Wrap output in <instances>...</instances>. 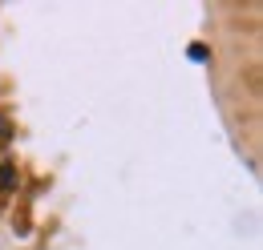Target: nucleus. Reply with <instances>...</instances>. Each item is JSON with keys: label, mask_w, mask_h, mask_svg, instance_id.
Instances as JSON below:
<instances>
[{"label": "nucleus", "mask_w": 263, "mask_h": 250, "mask_svg": "<svg viewBox=\"0 0 263 250\" xmlns=\"http://www.w3.org/2000/svg\"><path fill=\"white\" fill-rule=\"evenodd\" d=\"M16 182V165H0V190H12Z\"/></svg>", "instance_id": "1"}]
</instances>
